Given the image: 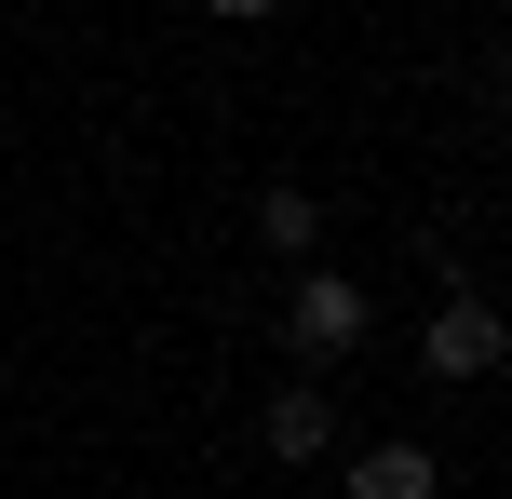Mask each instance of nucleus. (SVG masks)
<instances>
[{"label":"nucleus","instance_id":"f257e3e1","mask_svg":"<svg viewBox=\"0 0 512 499\" xmlns=\"http://www.w3.org/2000/svg\"><path fill=\"white\" fill-rule=\"evenodd\" d=\"M499 351H512V324L486 311V297H445V311H432V338H418V365L472 392V378H499Z\"/></svg>","mask_w":512,"mask_h":499},{"label":"nucleus","instance_id":"7ed1b4c3","mask_svg":"<svg viewBox=\"0 0 512 499\" xmlns=\"http://www.w3.org/2000/svg\"><path fill=\"white\" fill-rule=\"evenodd\" d=\"M256 432H270V459H324V446H337V405H324V378H283Z\"/></svg>","mask_w":512,"mask_h":499},{"label":"nucleus","instance_id":"39448f33","mask_svg":"<svg viewBox=\"0 0 512 499\" xmlns=\"http://www.w3.org/2000/svg\"><path fill=\"white\" fill-rule=\"evenodd\" d=\"M256 230H270L283 257H310V230H324V216H310V189H270V203H256Z\"/></svg>","mask_w":512,"mask_h":499},{"label":"nucleus","instance_id":"20e7f679","mask_svg":"<svg viewBox=\"0 0 512 499\" xmlns=\"http://www.w3.org/2000/svg\"><path fill=\"white\" fill-rule=\"evenodd\" d=\"M445 473H432V446H364L351 459V499H432Z\"/></svg>","mask_w":512,"mask_h":499},{"label":"nucleus","instance_id":"423d86ee","mask_svg":"<svg viewBox=\"0 0 512 499\" xmlns=\"http://www.w3.org/2000/svg\"><path fill=\"white\" fill-rule=\"evenodd\" d=\"M216 14H230V27H256V14H283V0H216Z\"/></svg>","mask_w":512,"mask_h":499},{"label":"nucleus","instance_id":"f03ea898","mask_svg":"<svg viewBox=\"0 0 512 499\" xmlns=\"http://www.w3.org/2000/svg\"><path fill=\"white\" fill-rule=\"evenodd\" d=\"M283 338H297L310 365H337V351L364 338V284H351V270H310V284L283 297Z\"/></svg>","mask_w":512,"mask_h":499}]
</instances>
